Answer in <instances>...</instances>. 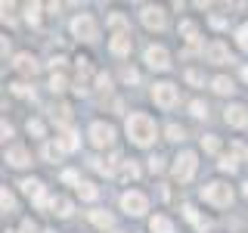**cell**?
Masks as SVG:
<instances>
[{"label":"cell","mask_w":248,"mask_h":233,"mask_svg":"<svg viewBox=\"0 0 248 233\" xmlns=\"http://www.w3.org/2000/svg\"><path fill=\"white\" fill-rule=\"evenodd\" d=\"M196 227H199L202 233H205L208 227H211V221H208V217H199V221H196Z\"/></svg>","instance_id":"44"},{"label":"cell","mask_w":248,"mask_h":233,"mask_svg":"<svg viewBox=\"0 0 248 233\" xmlns=\"http://www.w3.org/2000/svg\"><path fill=\"white\" fill-rule=\"evenodd\" d=\"M146 62H149L152 68H158V72L170 68V56H168L165 47H149V50H146Z\"/></svg>","instance_id":"8"},{"label":"cell","mask_w":248,"mask_h":233,"mask_svg":"<svg viewBox=\"0 0 248 233\" xmlns=\"http://www.w3.org/2000/svg\"><path fill=\"white\" fill-rule=\"evenodd\" d=\"M227 124H232V128H245L248 124V109L245 106H227Z\"/></svg>","instance_id":"12"},{"label":"cell","mask_w":248,"mask_h":233,"mask_svg":"<svg viewBox=\"0 0 248 233\" xmlns=\"http://www.w3.org/2000/svg\"><path fill=\"white\" fill-rule=\"evenodd\" d=\"M28 134H34V137H44V124L31 118V121H28Z\"/></svg>","instance_id":"35"},{"label":"cell","mask_w":248,"mask_h":233,"mask_svg":"<svg viewBox=\"0 0 248 233\" xmlns=\"http://www.w3.org/2000/svg\"><path fill=\"white\" fill-rule=\"evenodd\" d=\"M78 143H81V140H78V134H75V131H62V137H59V146H62L65 152L78 150Z\"/></svg>","instance_id":"20"},{"label":"cell","mask_w":248,"mask_h":233,"mask_svg":"<svg viewBox=\"0 0 248 233\" xmlns=\"http://www.w3.org/2000/svg\"><path fill=\"white\" fill-rule=\"evenodd\" d=\"M65 84H68V81H65V75H62V72H56V75L50 78V87L56 90V93H59V90H65Z\"/></svg>","instance_id":"28"},{"label":"cell","mask_w":248,"mask_h":233,"mask_svg":"<svg viewBox=\"0 0 248 233\" xmlns=\"http://www.w3.org/2000/svg\"><path fill=\"white\" fill-rule=\"evenodd\" d=\"M180 34H186L192 44H196V34H199V28L192 25V22H180Z\"/></svg>","instance_id":"27"},{"label":"cell","mask_w":248,"mask_h":233,"mask_svg":"<svg viewBox=\"0 0 248 233\" xmlns=\"http://www.w3.org/2000/svg\"><path fill=\"white\" fill-rule=\"evenodd\" d=\"M50 118H53V121H59L62 128H65V124L72 121V109H68L65 103H59V106H53V109H50Z\"/></svg>","instance_id":"16"},{"label":"cell","mask_w":248,"mask_h":233,"mask_svg":"<svg viewBox=\"0 0 248 233\" xmlns=\"http://www.w3.org/2000/svg\"><path fill=\"white\" fill-rule=\"evenodd\" d=\"M211 84H214V90H217V93H223V97L236 90V84H232V78H227V75H217Z\"/></svg>","instance_id":"19"},{"label":"cell","mask_w":248,"mask_h":233,"mask_svg":"<svg viewBox=\"0 0 248 233\" xmlns=\"http://www.w3.org/2000/svg\"><path fill=\"white\" fill-rule=\"evenodd\" d=\"M78 193H81V199H87V202H93V199L99 196V190H96L93 183H87V181H84L81 186H78Z\"/></svg>","instance_id":"23"},{"label":"cell","mask_w":248,"mask_h":233,"mask_svg":"<svg viewBox=\"0 0 248 233\" xmlns=\"http://www.w3.org/2000/svg\"><path fill=\"white\" fill-rule=\"evenodd\" d=\"M13 93H19V97H28L31 87H25V84H13Z\"/></svg>","instance_id":"42"},{"label":"cell","mask_w":248,"mask_h":233,"mask_svg":"<svg viewBox=\"0 0 248 233\" xmlns=\"http://www.w3.org/2000/svg\"><path fill=\"white\" fill-rule=\"evenodd\" d=\"M186 131L180 128V124H168V140H183Z\"/></svg>","instance_id":"29"},{"label":"cell","mask_w":248,"mask_h":233,"mask_svg":"<svg viewBox=\"0 0 248 233\" xmlns=\"http://www.w3.org/2000/svg\"><path fill=\"white\" fill-rule=\"evenodd\" d=\"M108 25H112V28H124L127 22H124V16H121V13H112V16H108Z\"/></svg>","instance_id":"34"},{"label":"cell","mask_w":248,"mask_h":233,"mask_svg":"<svg viewBox=\"0 0 248 233\" xmlns=\"http://www.w3.org/2000/svg\"><path fill=\"white\" fill-rule=\"evenodd\" d=\"M115 162H118V159H115ZM90 165L96 168L99 174H112V171H115V165H112V162H106V159H90Z\"/></svg>","instance_id":"24"},{"label":"cell","mask_w":248,"mask_h":233,"mask_svg":"<svg viewBox=\"0 0 248 233\" xmlns=\"http://www.w3.org/2000/svg\"><path fill=\"white\" fill-rule=\"evenodd\" d=\"M186 81H189V84H196V87H199V84H202V75L196 72V68H189V72H186Z\"/></svg>","instance_id":"39"},{"label":"cell","mask_w":248,"mask_h":233,"mask_svg":"<svg viewBox=\"0 0 248 233\" xmlns=\"http://www.w3.org/2000/svg\"><path fill=\"white\" fill-rule=\"evenodd\" d=\"M192 115H196V118H208V106L202 103V100H196V103H192Z\"/></svg>","instance_id":"31"},{"label":"cell","mask_w":248,"mask_h":233,"mask_svg":"<svg viewBox=\"0 0 248 233\" xmlns=\"http://www.w3.org/2000/svg\"><path fill=\"white\" fill-rule=\"evenodd\" d=\"M50 215L68 217V215H72V202H68L65 196H56V199H50Z\"/></svg>","instance_id":"15"},{"label":"cell","mask_w":248,"mask_h":233,"mask_svg":"<svg viewBox=\"0 0 248 233\" xmlns=\"http://www.w3.org/2000/svg\"><path fill=\"white\" fill-rule=\"evenodd\" d=\"M90 140H93V146H112L115 128H112V124H106V121H96L90 128Z\"/></svg>","instance_id":"7"},{"label":"cell","mask_w":248,"mask_h":233,"mask_svg":"<svg viewBox=\"0 0 248 233\" xmlns=\"http://www.w3.org/2000/svg\"><path fill=\"white\" fill-rule=\"evenodd\" d=\"M121 208H124L127 215H143L146 208H149V202H146L143 193L130 190V193H124V196H121Z\"/></svg>","instance_id":"6"},{"label":"cell","mask_w":248,"mask_h":233,"mask_svg":"<svg viewBox=\"0 0 248 233\" xmlns=\"http://www.w3.org/2000/svg\"><path fill=\"white\" fill-rule=\"evenodd\" d=\"M6 162L16 165V168H25L28 162H31V155H28L25 146H10V150H6Z\"/></svg>","instance_id":"13"},{"label":"cell","mask_w":248,"mask_h":233,"mask_svg":"<svg viewBox=\"0 0 248 233\" xmlns=\"http://www.w3.org/2000/svg\"><path fill=\"white\" fill-rule=\"evenodd\" d=\"M127 134H130V140H134L137 146H149L155 140V134H158V128H155V121L146 112H134L127 118Z\"/></svg>","instance_id":"1"},{"label":"cell","mask_w":248,"mask_h":233,"mask_svg":"<svg viewBox=\"0 0 248 233\" xmlns=\"http://www.w3.org/2000/svg\"><path fill=\"white\" fill-rule=\"evenodd\" d=\"M183 217H186V221H192V224L199 221V215H196V208H192V205H183Z\"/></svg>","instance_id":"37"},{"label":"cell","mask_w":248,"mask_h":233,"mask_svg":"<svg viewBox=\"0 0 248 233\" xmlns=\"http://www.w3.org/2000/svg\"><path fill=\"white\" fill-rule=\"evenodd\" d=\"M192 174H196V152H180L174 159V177L180 183L192 181Z\"/></svg>","instance_id":"4"},{"label":"cell","mask_w":248,"mask_h":233,"mask_svg":"<svg viewBox=\"0 0 248 233\" xmlns=\"http://www.w3.org/2000/svg\"><path fill=\"white\" fill-rule=\"evenodd\" d=\"M236 168H239V165H236V162L230 159V155H220V171H230V174H232Z\"/></svg>","instance_id":"32"},{"label":"cell","mask_w":248,"mask_h":233,"mask_svg":"<svg viewBox=\"0 0 248 233\" xmlns=\"http://www.w3.org/2000/svg\"><path fill=\"white\" fill-rule=\"evenodd\" d=\"M161 168H165V162H161L158 155H152V159H149V171H152V174H158Z\"/></svg>","instance_id":"36"},{"label":"cell","mask_w":248,"mask_h":233,"mask_svg":"<svg viewBox=\"0 0 248 233\" xmlns=\"http://www.w3.org/2000/svg\"><path fill=\"white\" fill-rule=\"evenodd\" d=\"M202 199H205L208 205H214V208H227L230 202H232V190H230L227 183L214 181V183H208L205 190H202Z\"/></svg>","instance_id":"2"},{"label":"cell","mask_w":248,"mask_h":233,"mask_svg":"<svg viewBox=\"0 0 248 233\" xmlns=\"http://www.w3.org/2000/svg\"><path fill=\"white\" fill-rule=\"evenodd\" d=\"M0 205H3V212H13V208H16V199H13V193H10V190L0 193Z\"/></svg>","instance_id":"26"},{"label":"cell","mask_w":248,"mask_h":233,"mask_svg":"<svg viewBox=\"0 0 248 233\" xmlns=\"http://www.w3.org/2000/svg\"><path fill=\"white\" fill-rule=\"evenodd\" d=\"M232 155H236V159H245V146L242 143H232Z\"/></svg>","instance_id":"43"},{"label":"cell","mask_w":248,"mask_h":233,"mask_svg":"<svg viewBox=\"0 0 248 233\" xmlns=\"http://www.w3.org/2000/svg\"><path fill=\"white\" fill-rule=\"evenodd\" d=\"M16 68H19L22 75L34 78V72H37V59H34V56H28V53H19V56H16Z\"/></svg>","instance_id":"14"},{"label":"cell","mask_w":248,"mask_h":233,"mask_svg":"<svg viewBox=\"0 0 248 233\" xmlns=\"http://www.w3.org/2000/svg\"><path fill=\"white\" fill-rule=\"evenodd\" d=\"M72 34H75V37H81V41H96V22H93V16H87V13L75 16V22H72Z\"/></svg>","instance_id":"5"},{"label":"cell","mask_w":248,"mask_h":233,"mask_svg":"<svg viewBox=\"0 0 248 233\" xmlns=\"http://www.w3.org/2000/svg\"><path fill=\"white\" fill-rule=\"evenodd\" d=\"M121 78H124V81H127V84H137V72H134V68H124V72H121Z\"/></svg>","instance_id":"38"},{"label":"cell","mask_w":248,"mask_h":233,"mask_svg":"<svg viewBox=\"0 0 248 233\" xmlns=\"http://www.w3.org/2000/svg\"><path fill=\"white\" fill-rule=\"evenodd\" d=\"M242 78H245V81H248V66H245V68H242Z\"/></svg>","instance_id":"45"},{"label":"cell","mask_w":248,"mask_h":233,"mask_svg":"<svg viewBox=\"0 0 248 233\" xmlns=\"http://www.w3.org/2000/svg\"><path fill=\"white\" fill-rule=\"evenodd\" d=\"M130 47H134V37H130V31H118V34L112 37V53H115V56H127Z\"/></svg>","instance_id":"11"},{"label":"cell","mask_w":248,"mask_h":233,"mask_svg":"<svg viewBox=\"0 0 248 233\" xmlns=\"http://www.w3.org/2000/svg\"><path fill=\"white\" fill-rule=\"evenodd\" d=\"M205 59H208V62H214V66H223V62H232L230 50H227V47H223L220 41H214V44H208V47H205Z\"/></svg>","instance_id":"9"},{"label":"cell","mask_w":248,"mask_h":233,"mask_svg":"<svg viewBox=\"0 0 248 233\" xmlns=\"http://www.w3.org/2000/svg\"><path fill=\"white\" fill-rule=\"evenodd\" d=\"M242 193H245V199H248V181H245V190H242Z\"/></svg>","instance_id":"46"},{"label":"cell","mask_w":248,"mask_h":233,"mask_svg":"<svg viewBox=\"0 0 248 233\" xmlns=\"http://www.w3.org/2000/svg\"><path fill=\"white\" fill-rule=\"evenodd\" d=\"M236 37H239V47H242V50H248V25H242L236 31Z\"/></svg>","instance_id":"33"},{"label":"cell","mask_w":248,"mask_h":233,"mask_svg":"<svg viewBox=\"0 0 248 233\" xmlns=\"http://www.w3.org/2000/svg\"><path fill=\"white\" fill-rule=\"evenodd\" d=\"M44 233H56V230H44Z\"/></svg>","instance_id":"47"},{"label":"cell","mask_w":248,"mask_h":233,"mask_svg":"<svg viewBox=\"0 0 248 233\" xmlns=\"http://www.w3.org/2000/svg\"><path fill=\"white\" fill-rule=\"evenodd\" d=\"M6 233H16V230H6Z\"/></svg>","instance_id":"48"},{"label":"cell","mask_w":248,"mask_h":233,"mask_svg":"<svg viewBox=\"0 0 248 233\" xmlns=\"http://www.w3.org/2000/svg\"><path fill=\"white\" fill-rule=\"evenodd\" d=\"M152 100H155V106H161V109H174L177 100H180V93H177L174 84L161 81V84H155V87H152Z\"/></svg>","instance_id":"3"},{"label":"cell","mask_w":248,"mask_h":233,"mask_svg":"<svg viewBox=\"0 0 248 233\" xmlns=\"http://www.w3.org/2000/svg\"><path fill=\"white\" fill-rule=\"evenodd\" d=\"M165 10H158V6H146L143 10V25L146 28H155V31H161L165 28Z\"/></svg>","instance_id":"10"},{"label":"cell","mask_w":248,"mask_h":233,"mask_svg":"<svg viewBox=\"0 0 248 233\" xmlns=\"http://www.w3.org/2000/svg\"><path fill=\"white\" fill-rule=\"evenodd\" d=\"M149 230L152 233H174V224H170L165 215H155L152 221H149Z\"/></svg>","instance_id":"18"},{"label":"cell","mask_w":248,"mask_h":233,"mask_svg":"<svg viewBox=\"0 0 248 233\" xmlns=\"http://www.w3.org/2000/svg\"><path fill=\"white\" fill-rule=\"evenodd\" d=\"M25 19L31 22V25H37V22H41V3H31V6H25Z\"/></svg>","instance_id":"25"},{"label":"cell","mask_w":248,"mask_h":233,"mask_svg":"<svg viewBox=\"0 0 248 233\" xmlns=\"http://www.w3.org/2000/svg\"><path fill=\"white\" fill-rule=\"evenodd\" d=\"M62 181H65V183H78V186H81V181H78V174H75V171H65V174H62Z\"/></svg>","instance_id":"41"},{"label":"cell","mask_w":248,"mask_h":233,"mask_svg":"<svg viewBox=\"0 0 248 233\" xmlns=\"http://www.w3.org/2000/svg\"><path fill=\"white\" fill-rule=\"evenodd\" d=\"M62 152H65V150H62L59 143H46V146H44V159H46V162H59Z\"/></svg>","instance_id":"21"},{"label":"cell","mask_w":248,"mask_h":233,"mask_svg":"<svg viewBox=\"0 0 248 233\" xmlns=\"http://www.w3.org/2000/svg\"><path fill=\"white\" fill-rule=\"evenodd\" d=\"M90 221L96 224V227H103V230H108V227H112V224H115V217L108 215V212H103V208H93V212H90Z\"/></svg>","instance_id":"17"},{"label":"cell","mask_w":248,"mask_h":233,"mask_svg":"<svg viewBox=\"0 0 248 233\" xmlns=\"http://www.w3.org/2000/svg\"><path fill=\"white\" fill-rule=\"evenodd\" d=\"M202 146H205V152H217V150H220V140H217V137H205Z\"/></svg>","instance_id":"30"},{"label":"cell","mask_w":248,"mask_h":233,"mask_svg":"<svg viewBox=\"0 0 248 233\" xmlns=\"http://www.w3.org/2000/svg\"><path fill=\"white\" fill-rule=\"evenodd\" d=\"M96 84L103 90H108V87H112V78H108V75H96Z\"/></svg>","instance_id":"40"},{"label":"cell","mask_w":248,"mask_h":233,"mask_svg":"<svg viewBox=\"0 0 248 233\" xmlns=\"http://www.w3.org/2000/svg\"><path fill=\"white\" fill-rule=\"evenodd\" d=\"M140 177V168L134 162H121V181H137Z\"/></svg>","instance_id":"22"}]
</instances>
